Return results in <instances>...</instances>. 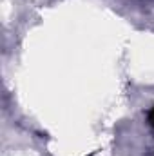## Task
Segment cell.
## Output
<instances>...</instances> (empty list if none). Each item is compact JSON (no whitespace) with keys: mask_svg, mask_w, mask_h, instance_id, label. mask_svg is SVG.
<instances>
[{"mask_svg":"<svg viewBox=\"0 0 154 156\" xmlns=\"http://www.w3.org/2000/svg\"><path fill=\"white\" fill-rule=\"evenodd\" d=\"M149 120H151V123L154 125V109L151 111V115H149Z\"/></svg>","mask_w":154,"mask_h":156,"instance_id":"1","label":"cell"}]
</instances>
